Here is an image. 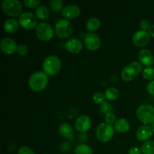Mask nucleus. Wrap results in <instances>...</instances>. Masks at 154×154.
Returning a JSON list of instances; mask_svg holds the SVG:
<instances>
[{
	"instance_id": "13",
	"label": "nucleus",
	"mask_w": 154,
	"mask_h": 154,
	"mask_svg": "<svg viewBox=\"0 0 154 154\" xmlns=\"http://www.w3.org/2000/svg\"><path fill=\"white\" fill-rule=\"evenodd\" d=\"M91 127V120L87 115H81L75 120V128L79 132H86Z\"/></svg>"
},
{
	"instance_id": "36",
	"label": "nucleus",
	"mask_w": 154,
	"mask_h": 154,
	"mask_svg": "<svg viewBox=\"0 0 154 154\" xmlns=\"http://www.w3.org/2000/svg\"><path fill=\"white\" fill-rule=\"evenodd\" d=\"M141 150L137 147H132L129 150V154H141Z\"/></svg>"
},
{
	"instance_id": "32",
	"label": "nucleus",
	"mask_w": 154,
	"mask_h": 154,
	"mask_svg": "<svg viewBox=\"0 0 154 154\" xmlns=\"http://www.w3.org/2000/svg\"><path fill=\"white\" fill-rule=\"evenodd\" d=\"M17 52L20 56H26L28 54V48L25 45H18Z\"/></svg>"
},
{
	"instance_id": "2",
	"label": "nucleus",
	"mask_w": 154,
	"mask_h": 154,
	"mask_svg": "<svg viewBox=\"0 0 154 154\" xmlns=\"http://www.w3.org/2000/svg\"><path fill=\"white\" fill-rule=\"evenodd\" d=\"M61 60L58 57L51 55L47 57L42 63L43 72L48 75H55L61 69Z\"/></svg>"
},
{
	"instance_id": "33",
	"label": "nucleus",
	"mask_w": 154,
	"mask_h": 154,
	"mask_svg": "<svg viewBox=\"0 0 154 154\" xmlns=\"http://www.w3.org/2000/svg\"><path fill=\"white\" fill-rule=\"evenodd\" d=\"M17 154H35V153L30 147L23 146L19 149Z\"/></svg>"
},
{
	"instance_id": "21",
	"label": "nucleus",
	"mask_w": 154,
	"mask_h": 154,
	"mask_svg": "<svg viewBox=\"0 0 154 154\" xmlns=\"http://www.w3.org/2000/svg\"><path fill=\"white\" fill-rule=\"evenodd\" d=\"M101 22L99 18L91 17L86 23V29L89 31V32H93L96 31L100 27Z\"/></svg>"
},
{
	"instance_id": "18",
	"label": "nucleus",
	"mask_w": 154,
	"mask_h": 154,
	"mask_svg": "<svg viewBox=\"0 0 154 154\" xmlns=\"http://www.w3.org/2000/svg\"><path fill=\"white\" fill-rule=\"evenodd\" d=\"M59 132L60 135L64 138H68L69 140H72L74 138V131L72 126L69 123H62L59 126Z\"/></svg>"
},
{
	"instance_id": "23",
	"label": "nucleus",
	"mask_w": 154,
	"mask_h": 154,
	"mask_svg": "<svg viewBox=\"0 0 154 154\" xmlns=\"http://www.w3.org/2000/svg\"><path fill=\"white\" fill-rule=\"evenodd\" d=\"M120 92L115 87H109L105 92V96L108 100L114 101L119 97Z\"/></svg>"
},
{
	"instance_id": "8",
	"label": "nucleus",
	"mask_w": 154,
	"mask_h": 154,
	"mask_svg": "<svg viewBox=\"0 0 154 154\" xmlns=\"http://www.w3.org/2000/svg\"><path fill=\"white\" fill-rule=\"evenodd\" d=\"M35 33L40 40L48 42L53 38L54 30L50 23L47 22H41L36 27Z\"/></svg>"
},
{
	"instance_id": "34",
	"label": "nucleus",
	"mask_w": 154,
	"mask_h": 154,
	"mask_svg": "<svg viewBox=\"0 0 154 154\" xmlns=\"http://www.w3.org/2000/svg\"><path fill=\"white\" fill-rule=\"evenodd\" d=\"M150 23L148 20L144 19L141 21L140 23V27L141 28V30H144V31H147L149 29V28L150 27Z\"/></svg>"
},
{
	"instance_id": "30",
	"label": "nucleus",
	"mask_w": 154,
	"mask_h": 154,
	"mask_svg": "<svg viewBox=\"0 0 154 154\" xmlns=\"http://www.w3.org/2000/svg\"><path fill=\"white\" fill-rule=\"evenodd\" d=\"M23 3L27 8H33L38 7L41 3V1L40 0H24Z\"/></svg>"
},
{
	"instance_id": "4",
	"label": "nucleus",
	"mask_w": 154,
	"mask_h": 154,
	"mask_svg": "<svg viewBox=\"0 0 154 154\" xmlns=\"http://www.w3.org/2000/svg\"><path fill=\"white\" fill-rule=\"evenodd\" d=\"M138 120L144 125L154 123V107L149 104H144L138 107L136 111Z\"/></svg>"
},
{
	"instance_id": "12",
	"label": "nucleus",
	"mask_w": 154,
	"mask_h": 154,
	"mask_svg": "<svg viewBox=\"0 0 154 154\" xmlns=\"http://www.w3.org/2000/svg\"><path fill=\"white\" fill-rule=\"evenodd\" d=\"M17 47L16 42L11 38H5L0 44V48L2 52L8 55H11L16 52Z\"/></svg>"
},
{
	"instance_id": "16",
	"label": "nucleus",
	"mask_w": 154,
	"mask_h": 154,
	"mask_svg": "<svg viewBox=\"0 0 154 154\" xmlns=\"http://www.w3.org/2000/svg\"><path fill=\"white\" fill-rule=\"evenodd\" d=\"M138 60L141 64L147 68L150 67L153 63V57L152 53L148 49H142L138 53Z\"/></svg>"
},
{
	"instance_id": "29",
	"label": "nucleus",
	"mask_w": 154,
	"mask_h": 154,
	"mask_svg": "<svg viewBox=\"0 0 154 154\" xmlns=\"http://www.w3.org/2000/svg\"><path fill=\"white\" fill-rule=\"evenodd\" d=\"M93 101L96 104H99V105H102L105 102V94H103L101 92H97V93H95L93 95Z\"/></svg>"
},
{
	"instance_id": "19",
	"label": "nucleus",
	"mask_w": 154,
	"mask_h": 154,
	"mask_svg": "<svg viewBox=\"0 0 154 154\" xmlns=\"http://www.w3.org/2000/svg\"><path fill=\"white\" fill-rule=\"evenodd\" d=\"M19 22L14 18H9L7 19L4 23L3 28L5 31L8 33H14L17 30Z\"/></svg>"
},
{
	"instance_id": "31",
	"label": "nucleus",
	"mask_w": 154,
	"mask_h": 154,
	"mask_svg": "<svg viewBox=\"0 0 154 154\" xmlns=\"http://www.w3.org/2000/svg\"><path fill=\"white\" fill-rule=\"evenodd\" d=\"M116 120H116V116L114 115V113H110V114H106L105 116V121L107 124L112 126V124L115 123Z\"/></svg>"
},
{
	"instance_id": "22",
	"label": "nucleus",
	"mask_w": 154,
	"mask_h": 154,
	"mask_svg": "<svg viewBox=\"0 0 154 154\" xmlns=\"http://www.w3.org/2000/svg\"><path fill=\"white\" fill-rule=\"evenodd\" d=\"M35 16L38 19L45 20L49 17V9L45 5H39L38 7L36 8Z\"/></svg>"
},
{
	"instance_id": "1",
	"label": "nucleus",
	"mask_w": 154,
	"mask_h": 154,
	"mask_svg": "<svg viewBox=\"0 0 154 154\" xmlns=\"http://www.w3.org/2000/svg\"><path fill=\"white\" fill-rule=\"evenodd\" d=\"M29 87L32 91L41 92L46 88L48 84V77L44 72L38 71L31 75L29 78Z\"/></svg>"
},
{
	"instance_id": "15",
	"label": "nucleus",
	"mask_w": 154,
	"mask_h": 154,
	"mask_svg": "<svg viewBox=\"0 0 154 154\" xmlns=\"http://www.w3.org/2000/svg\"><path fill=\"white\" fill-rule=\"evenodd\" d=\"M153 135V130L151 126L148 125L141 126L137 129L136 138L139 141H146L150 138Z\"/></svg>"
},
{
	"instance_id": "9",
	"label": "nucleus",
	"mask_w": 154,
	"mask_h": 154,
	"mask_svg": "<svg viewBox=\"0 0 154 154\" xmlns=\"http://www.w3.org/2000/svg\"><path fill=\"white\" fill-rule=\"evenodd\" d=\"M19 24L25 29L30 30L38 26L37 17L31 12H24L20 16Z\"/></svg>"
},
{
	"instance_id": "3",
	"label": "nucleus",
	"mask_w": 154,
	"mask_h": 154,
	"mask_svg": "<svg viewBox=\"0 0 154 154\" xmlns=\"http://www.w3.org/2000/svg\"><path fill=\"white\" fill-rule=\"evenodd\" d=\"M143 71V65L138 62H132L123 68L121 72V78L123 81H129L135 79Z\"/></svg>"
},
{
	"instance_id": "28",
	"label": "nucleus",
	"mask_w": 154,
	"mask_h": 154,
	"mask_svg": "<svg viewBox=\"0 0 154 154\" xmlns=\"http://www.w3.org/2000/svg\"><path fill=\"white\" fill-rule=\"evenodd\" d=\"M100 110L101 112L106 115V114H110V113H113V106L110 102H105L103 104L101 105Z\"/></svg>"
},
{
	"instance_id": "17",
	"label": "nucleus",
	"mask_w": 154,
	"mask_h": 154,
	"mask_svg": "<svg viewBox=\"0 0 154 154\" xmlns=\"http://www.w3.org/2000/svg\"><path fill=\"white\" fill-rule=\"evenodd\" d=\"M66 49L72 54H78L83 48V43L78 38H71L66 42Z\"/></svg>"
},
{
	"instance_id": "14",
	"label": "nucleus",
	"mask_w": 154,
	"mask_h": 154,
	"mask_svg": "<svg viewBox=\"0 0 154 154\" xmlns=\"http://www.w3.org/2000/svg\"><path fill=\"white\" fill-rule=\"evenodd\" d=\"M81 14V9L76 5H69L62 10V15L66 19H75Z\"/></svg>"
},
{
	"instance_id": "7",
	"label": "nucleus",
	"mask_w": 154,
	"mask_h": 154,
	"mask_svg": "<svg viewBox=\"0 0 154 154\" xmlns=\"http://www.w3.org/2000/svg\"><path fill=\"white\" fill-rule=\"evenodd\" d=\"M114 135V128L107 123H101L96 131V138L101 142H108Z\"/></svg>"
},
{
	"instance_id": "35",
	"label": "nucleus",
	"mask_w": 154,
	"mask_h": 154,
	"mask_svg": "<svg viewBox=\"0 0 154 154\" xmlns=\"http://www.w3.org/2000/svg\"><path fill=\"white\" fill-rule=\"evenodd\" d=\"M146 90H147V93H150L151 95H154V81H150L147 83L146 85Z\"/></svg>"
},
{
	"instance_id": "6",
	"label": "nucleus",
	"mask_w": 154,
	"mask_h": 154,
	"mask_svg": "<svg viewBox=\"0 0 154 154\" xmlns=\"http://www.w3.org/2000/svg\"><path fill=\"white\" fill-rule=\"evenodd\" d=\"M54 32L57 37L60 38H68L72 33V23L67 19L58 20L55 24Z\"/></svg>"
},
{
	"instance_id": "25",
	"label": "nucleus",
	"mask_w": 154,
	"mask_h": 154,
	"mask_svg": "<svg viewBox=\"0 0 154 154\" xmlns=\"http://www.w3.org/2000/svg\"><path fill=\"white\" fill-rule=\"evenodd\" d=\"M75 154H93V150L90 146L84 144H81L75 147Z\"/></svg>"
},
{
	"instance_id": "27",
	"label": "nucleus",
	"mask_w": 154,
	"mask_h": 154,
	"mask_svg": "<svg viewBox=\"0 0 154 154\" xmlns=\"http://www.w3.org/2000/svg\"><path fill=\"white\" fill-rule=\"evenodd\" d=\"M142 76L144 79L148 81H153L154 80V69L151 67L145 68L142 71Z\"/></svg>"
},
{
	"instance_id": "20",
	"label": "nucleus",
	"mask_w": 154,
	"mask_h": 154,
	"mask_svg": "<svg viewBox=\"0 0 154 154\" xmlns=\"http://www.w3.org/2000/svg\"><path fill=\"white\" fill-rule=\"evenodd\" d=\"M130 128V125H129V121L124 118H120L118 120H116L115 123H114V129L116 131L119 132H128Z\"/></svg>"
},
{
	"instance_id": "38",
	"label": "nucleus",
	"mask_w": 154,
	"mask_h": 154,
	"mask_svg": "<svg viewBox=\"0 0 154 154\" xmlns=\"http://www.w3.org/2000/svg\"><path fill=\"white\" fill-rule=\"evenodd\" d=\"M151 128H152V130H153V132H154V123H152Z\"/></svg>"
},
{
	"instance_id": "37",
	"label": "nucleus",
	"mask_w": 154,
	"mask_h": 154,
	"mask_svg": "<svg viewBox=\"0 0 154 154\" xmlns=\"http://www.w3.org/2000/svg\"><path fill=\"white\" fill-rule=\"evenodd\" d=\"M148 33L150 34V36H152V37L154 38V24L150 26V27L148 29Z\"/></svg>"
},
{
	"instance_id": "10",
	"label": "nucleus",
	"mask_w": 154,
	"mask_h": 154,
	"mask_svg": "<svg viewBox=\"0 0 154 154\" xmlns=\"http://www.w3.org/2000/svg\"><path fill=\"white\" fill-rule=\"evenodd\" d=\"M84 43L87 49L95 51L100 48L101 39L96 33L87 32L84 37Z\"/></svg>"
},
{
	"instance_id": "26",
	"label": "nucleus",
	"mask_w": 154,
	"mask_h": 154,
	"mask_svg": "<svg viewBox=\"0 0 154 154\" xmlns=\"http://www.w3.org/2000/svg\"><path fill=\"white\" fill-rule=\"evenodd\" d=\"M49 6L52 11L55 12H59L64 8H63L64 1H63V0H52V1L50 2Z\"/></svg>"
},
{
	"instance_id": "5",
	"label": "nucleus",
	"mask_w": 154,
	"mask_h": 154,
	"mask_svg": "<svg viewBox=\"0 0 154 154\" xmlns=\"http://www.w3.org/2000/svg\"><path fill=\"white\" fill-rule=\"evenodd\" d=\"M2 8L5 14L10 17H18L22 14L23 6L18 0H4L2 3Z\"/></svg>"
},
{
	"instance_id": "24",
	"label": "nucleus",
	"mask_w": 154,
	"mask_h": 154,
	"mask_svg": "<svg viewBox=\"0 0 154 154\" xmlns=\"http://www.w3.org/2000/svg\"><path fill=\"white\" fill-rule=\"evenodd\" d=\"M141 153L143 154H154V141H147L141 145Z\"/></svg>"
},
{
	"instance_id": "11",
	"label": "nucleus",
	"mask_w": 154,
	"mask_h": 154,
	"mask_svg": "<svg viewBox=\"0 0 154 154\" xmlns=\"http://www.w3.org/2000/svg\"><path fill=\"white\" fill-rule=\"evenodd\" d=\"M150 35L147 31L138 30L132 36V42L135 46L142 48L148 44L150 42Z\"/></svg>"
}]
</instances>
